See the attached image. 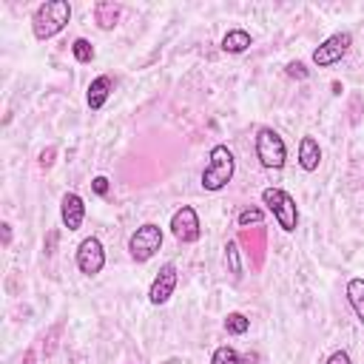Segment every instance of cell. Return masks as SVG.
<instances>
[{
  "instance_id": "obj_1",
  "label": "cell",
  "mask_w": 364,
  "mask_h": 364,
  "mask_svg": "<svg viewBox=\"0 0 364 364\" xmlns=\"http://www.w3.org/2000/svg\"><path fill=\"white\" fill-rule=\"evenodd\" d=\"M71 20V3L68 0H46L31 14V31L37 40L57 37Z\"/></svg>"
},
{
  "instance_id": "obj_2",
  "label": "cell",
  "mask_w": 364,
  "mask_h": 364,
  "mask_svg": "<svg viewBox=\"0 0 364 364\" xmlns=\"http://www.w3.org/2000/svg\"><path fill=\"white\" fill-rule=\"evenodd\" d=\"M233 171H236V159H233L230 148L228 145H213L210 154H208V162L202 168L199 182H202L205 191L216 193V191L228 188V182L233 179Z\"/></svg>"
},
{
  "instance_id": "obj_3",
  "label": "cell",
  "mask_w": 364,
  "mask_h": 364,
  "mask_svg": "<svg viewBox=\"0 0 364 364\" xmlns=\"http://www.w3.org/2000/svg\"><path fill=\"white\" fill-rule=\"evenodd\" d=\"M262 202L267 205V210L273 213V219L279 222V228L284 233H293L299 228V208H296V199L282 191V188H264L262 191Z\"/></svg>"
},
{
  "instance_id": "obj_4",
  "label": "cell",
  "mask_w": 364,
  "mask_h": 364,
  "mask_svg": "<svg viewBox=\"0 0 364 364\" xmlns=\"http://www.w3.org/2000/svg\"><path fill=\"white\" fill-rule=\"evenodd\" d=\"M256 159L262 162V168H273V171H279L284 165V159H287L284 139L270 125H262L256 131Z\"/></svg>"
},
{
  "instance_id": "obj_5",
  "label": "cell",
  "mask_w": 364,
  "mask_h": 364,
  "mask_svg": "<svg viewBox=\"0 0 364 364\" xmlns=\"http://www.w3.org/2000/svg\"><path fill=\"white\" fill-rule=\"evenodd\" d=\"M159 247H162V228L154 222L139 225L128 239V253L134 262H148Z\"/></svg>"
},
{
  "instance_id": "obj_6",
  "label": "cell",
  "mask_w": 364,
  "mask_h": 364,
  "mask_svg": "<svg viewBox=\"0 0 364 364\" xmlns=\"http://www.w3.org/2000/svg\"><path fill=\"white\" fill-rule=\"evenodd\" d=\"M350 46H353V34H350V31H336V34H330V37L313 51V63H316L318 68L336 65V63L350 51Z\"/></svg>"
},
{
  "instance_id": "obj_7",
  "label": "cell",
  "mask_w": 364,
  "mask_h": 364,
  "mask_svg": "<svg viewBox=\"0 0 364 364\" xmlns=\"http://www.w3.org/2000/svg\"><path fill=\"white\" fill-rule=\"evenodd\" d=\"M171 233H173L176 242H182V245L199 242L202 225H199V216H196V210H193L191 205H182V208L171 216Z\"/></svg>"
},
{
  "instance_id": "obj_8",
  "label": "cell",
  "mask_w": 364,
  "mask_h": 364,
  "mask_svg": "<svg viewBox=\"0 0 364 364\" xmlns=\"http://www.w3.org/2000/svg\"><path fill=\"white\" fill-rule=\"evenodd\" d=\"M77 267L85 276H97L105 267V247H102V242L97 236H85L77 245Z\"/></svg>"
},
{
  "instance_id": "obj_9",
  "label": "cell",
  "mask_w": 364,
  "mask_h": 364,
  "mask_svg": "<svg viewBox=\"0 0 364 364\" xmlns=\"http://www.w3.org/2000/svg\"><path fill=\"white\" fill-rule=\"evenodd\" d=\"M176 282H179L176 264H173V262H165V264L159 267V273L154 276L151 287H148V301H151V304H165V301L173 296Z\"/></svg>"
},
{
  "instance_id": "obj_10",
  "label": "cell",
  "mask_w": 364,
  "mask_h": 364,
  "mask_svg": "<svg viewBox=\"0 0 364 364\" xmlns=\"http://www.w3.org/2000/svg\"><path fill=\"white\" fill-rule=\"evenodd\" d=\"M60 219H63V228H68V230H80L82 228L85 202H82L80 193H74V191L63 193V199H60Z\"/></svg>"
},
{
  "instance_id": "obj_11",
  "label": "cell",
  "mask_w": 364,
  "mask_h": 364,
  "mask_svg": "<svg viewBox=\"0 0 364 364\" xmlns=\"http://www.w3.org/2000/svg\"><path fill=\"white\" fill-rule=\"evenodd\" d=\"M111 91H114V80H111L108 74L94 77V80L88 82V91H85V102H88V108H91V111H100V108L108 102Z\"/></svg>"
},
{
  "instance_id": "obj_12",
  "label": "cell",
  "mask_w": 364,
  "mask_h": 364,
  "mask_svg": "<svg viewBox=\"0 0 364 364\" xmlns=\"http://www.w3.org/2000/svg\"><path fill=\"white\" fill-rule=\"evenodd\" d=\"M318 162H321L318 139H316V136H310V134H304V136L299 139V165L310 173V171H316V168H318Z\"/></svg>"
},
{
  "instance_id": "obj_13",
  "label": "cell",
  "mask_w": 364,
  "mask_h": 364,
  "mask_svg": "<svg viewBox=\"0 0 364 364\" xmlns=\"http://www.w3.org/2000/svg\"><path fill=\"white\" fill-rule=\"evenodd\" d=\"M119 14H122V6L119 3H111V0L94 3V20H97V26L102 31H111L119 23Z\"/></svg>"
},
{
  "instance_id": "obj_14",
  "label": "cell",
  "mask_w": 364,
  "mask_h": 364,
  "mask_svg": "<svg viewBox=\"0 0 364 364\" xmlns=\"http://www.w3.org/2000/svg\"><path fill=\"white\" fill-rule=\"evenodd\" d=\"M253 46V37L245 31V28H230L225 37H222V51L225 54H242Z\"/></svg>"
},
{
  "instance_id": "obj_15",
  "label": "cell",
  "mask_w": 364,
  "mask_h": 364,
  "mask_svg": "<svg viewBox=\"0 0 364 364\" xmlns=\"http://www.w3.org/2000/svg\"><path fill=\"white\" fill-rule=\"evenodd\" d=\"M347 301H350L355 318L364 324V279H350L347 282Z\"/></svg>"
},
{
  "instance_id": "obj_16",
  "label": "cell",
  "mask_w": 364,
  "mask_h": 364,
  "mask_svg": "<svg viewBox=\"0 0 364 364\" xmlns=\"http://www.w3.org/2000/svg\"><path fill=\"white\" fill-rule=\"evenodd\" d=\"M225 262H228V270L233 279H242V256H239V245L230 239L225 245Z\"/></svg>"
},
{
  "instance_id": "obj_17",
  "label": "cell",
  "mask_w": 364,
  "mask_h": 364,
  "mask_svg": "<svg viewBox=\"0 0 364 364\" xmlns=\"http://www.w3.org/2000/svg\"><path fill=\"white\" fill-rule=\"evenodd\" d=\"M225 330H228L230 336H245V333L250 330V318H247L245 313H228V318H225Z\"/></svg>"
},
{
  "instance_id": "obj_18",
  "label": "cell",
  "mask_w": 364,
  "mask_h": 364,
  "mask_svg": "<svg viewBox=\"0 0 364 364\" xmlns=\"http://www.w3.org/2000/svg\"><path fill=\"white\" fill-rule=\"evenodd\" d=\"M71 54H74L77 63H91V60H94V46H91L85 37H77V40L71 43Z\"/></svg>"
},
{
  "instance_id": "obj_19",
  "label": "cell",
  "mask_w": 364,
  "mask_h": 364,
  "mask_svg": "<svg viewBox=\"0 0 364 364\" xmlns=\"http://www.w3.org/2000/svg\"><path fill=\"white\" fill-rule=\"evenodd\" d=\"M210 364H242V358H239V353H236L230 344H222V347L213 350Z\"/></svg>"
},
{
  "instance_id": "obj_20",
  "label": "cell",
  "mask_w": 364,
  "mask_h": 364,
  "mask_svg": "<svg viewBox=\"0 0 364 364\" xmlns=\"http://www.w3.org/2000/svg\"><path fill=\"white\" fill-rule=\"evenodd\" d=\"M262 219H264V210H262V208H245V210H239L236 225H239V228H247V225H262Z\"/></svg>"
},
{
  "instance_id": "obj_21",
  "label": "cell",
  "mask_w": 364,
  "mask_h": 364,
  "mask_svg": "<svg viewBox=\"0 0 364 364\" xmlns=\"http://www.w3.org/2000/svg\"><path fill=\"white\" fill-rule=\"evenodd\" d=\"M284 71H287V77H296V80H307L310 77V68H304V63H299V60L287 63Z\"/></svg>"
},
{
  "instance_id": "obj_22",
  "label": "cell",
  "mask_w": 364,
  "mask_h": 364,
  "mask_svg": "<svg viewBox=\"0 0 364 364\" xmlns=\"http://www.w3.org/2000/svg\"><path fill=\"white\" fill-rule=\"evenodd\" d=\"M91 188H94V193H97V196H105V193H108V179H105V176H94Z\"/></svg>"
},
{
  "instance_id": "obj_23",
  "label": "cell",
  "mask_w": 364,
  "mask_h": 364,
  "mask_svg": "<svg viewBox=\"0 0 364 364\" xmlns=\"http://www.w3.org/2000/svg\"><path fill=\"white\" fill-rule=\"evenodd\" d=\"M327 364H350V353H347V350H336V353L327 358Z\"/></svg>"
},
{
  "instance_id": "obj_24",
  "label": "cell",
  "mask_w": 364,
  "mask_h": 364,
  "mask_svg": "<svg viewBox=\"0 0 364 364\" xmlns=\"http://www.w3.org/2000/svg\"><path fill=\"white\" fill-rule=\"evenodd\" d=\"M51 156H54V148L43 151V154H40V165H43V168H48V165H51Z\"/></svg>"
},
{
  "instance_id": "obj_25",
  "label": "cell",
  "mask_w": 364,
  "mask_h": 364,
  "mask_svg": "<svg viewBox=\"0 0 364 364\" xmlns=\"http://www.w3.org/2000/svg\"><path fill=\"white\" fill-rule=\"evenodd\" d=\"M0 228H3V245L9 247V245H11V225H9V222H3Z\"/></svg>"
},
{
  "instance_id": "obj_26",
  "label": "cell",
  "mask_w": 364,
  "mask_h": 364,
  "mask_svg": "<svg viewBox=\"0 0 364 364\" xmlns=\"http://www.w3.org/2000/svg\"><path fill=\"white\" fill-rule=\"evenodd\" d=\"M23 364H37V355H34V350H26V353H23Z\"/></svg>"
}]
</instances>
